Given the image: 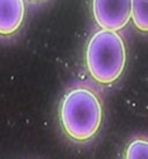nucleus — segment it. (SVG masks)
<instances>
[{
    "mask_svg": "<svg viewBox=\"0 0 148 159\" xmlns=\"http://www.w3.org/2000/svg\"><path fill=\"white\" fill-rule=\"evenodd\" d=\"M26 13L22 0H0V35L11 36L21 27Z\"/></svg>",
    "mask_w": 148,
    "mask_h": 159,
    "instance_id": "obj_4",
    "label": "nucleus"
},
{
    "mask_svg": "<svg viewBox=\"0 0 148 159\" xmlns=\"http://www.w3.org/2000/svg\"><path fill=\"white\" fill-rule=\"evenodd\" d=\"M131 19L139 30L148 33V0L132 1Z\"/></svg>",
    "mask_w": 148,
    "mask_h": 159,
    "instance_id": "obj_5",
    "label": "nucleus"
},
{
    "mask_svg": "<svg viewBox=\"0 0 148 159\" xmlns=\"http://www.w3.org/2000/svg\"><path fill=\"white\" fill-rule=\"evenodd\" d=\"M132 1L130 0H95L93 13L102 30L117 33L126 26L131 19Z\"/></svg>",
    "mask_w": 148,
    "mask_h": 159,
    "instance_id": "obj_3",
    "label": "nucleus"
},
{
    "mask_svg": "<svg viewBox=\"0 0 148 159\" xmlns=\"http://www.w3.org/2000/svg\"><path fill=\"white\" fill-rule=\"evenodd\" d=\"M125 159H148V141L134 139L126 149Z\"/></svg>",
    "mask_w": 148,
    "mask_h": 159,
    "instance_id": "obj_6",
    "label": "nucleus"
},
{
    "mask_svg": "<svg viewBox=\"0 0 148 159\" xmlns=\"http://www.w3.org/2000/svg\"><path fill=\"white\" fill-rule=\"evenodd\" d=\"M86 63L97 83H115L122 75L126 63V49L122 36L115 31H96L87 45Z\"/></svg>",
    "mask_w": 148,
    "mask_h": 159,
    "instance_id": "obj_2",
    "label": "nucleus"
},
{
    "mask_svg": "<svg viewBox=\"0 0 148 159\" xmlns=\"http://www.w3.org/2000/svg\"><path fill=\"white\" fill-rule=\"evenodd\" d=\"M103 111L95 92L75 87L65 94L60 106V122L67 136L86 142L95 136L102 123Z\"/></svg>",
    "mask_w": 148,
    "mask_h": 159,
    "instance_id": "obj_1",
    "label": "nucleus"
}]
</instances>
